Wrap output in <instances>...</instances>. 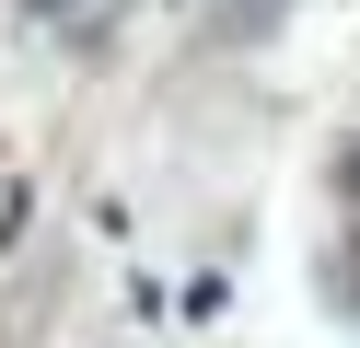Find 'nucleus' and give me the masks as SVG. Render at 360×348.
I'll return each instance as SVG.
<instances>
[{"mask_svg": "<svg viewBox=\"0 0 360 348\" xmlns=\"http://www.w3.org/2000/svg\"><path fill=\"white\" fill-rule=\"evenodd\" d=\"M349 186H360V151H349Z\"/></svg>", "mask_w": 360, "mask_h": 348, "instance_id": "nucleus-1", "label": "nucleus"}]
</instances>
